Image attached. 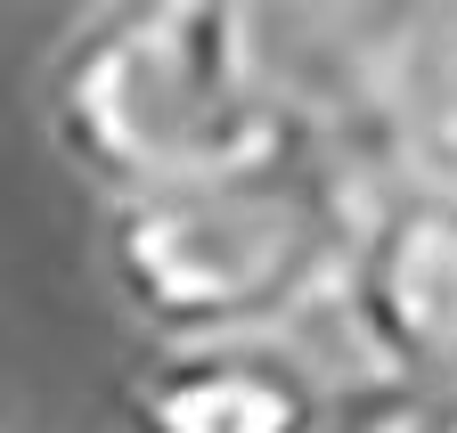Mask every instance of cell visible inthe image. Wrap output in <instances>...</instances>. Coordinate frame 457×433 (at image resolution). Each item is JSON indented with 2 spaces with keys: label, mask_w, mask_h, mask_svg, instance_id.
<instances>
[{
  "label": "cell",
  "mask_w": 457,
  "mask_h": 433,
  "mask_svg": "<svg viewBox=\"0 0 457 433\" xmlns=\"http://www.w3.org/2000/svg\"><path fill=\"white\" fill-rule=\"evenodd\" d=\"M311 433H433V393H400L368 376L352 401H327V417Z\"/></svg>",
  "instance_id": "cell-6"
},
{
  "label": "cell",
  "mask_w": 457,
  "mask_h": 433,
  "mask_svg": "<svg viewBox=\"0 0 457 433\" xmlns=\"http://www.w3.org/2000/svg\"><path fill=\"white\" fill-rule=\"evenodd\" d=\"M327 311L376 385L457 393V188L425 172L368 188Z\"/></svg>",
  "instance_id": "cell-3"
},
{
  "label": "cell",
  "mask_w": 457,
  "mask_h": 433,
  "mask_svg": "<svg viewBox=\"0 0 457 433\" xmlns=\"http://www.w3.org/2000/svg\"><path fill=\"white\" fill-rule=\"evenodd\" d=\"M360 196L368 188L295 115L237 164L106 196V287L147 344L286 336L311 311H327L343 254H352Z\"/></svg>",
  "instance_id": "cell-1"
},
{
  "label": "cell",
  "mask_w": 457,
  "mask_h": 433,
  "mask_svg": "<svg viewBox=\"0 0 457 433\" xmlns=\"http://www.w3.org/2000/svg\"><path fill=\"white\" fill-rule=\"evenodd\" d=\"M327 385L286 336H196L147 344L123 385V433H311Z\"/></svg>",
  "instance_id": "cell-4"
},
{
  "label": "cell",
  "mask_w": 457,
  "mask_h": 433,
  "mask_svg": "<svg viewBox=\"0 0 457 433\" xmlns=\"http://www.w3.org/2000/svg\"><path fill=\"white\" fill-rule=\"evenodd\" d=\"M433 433H457V393H433Z\"/></svg>",
  "instance_id": "cell-7"
},
{
  "label": "cell",
  "mask_w": 457,
  "mask_h": 433,
  "mask_svg": "<svg viewBox=\"0 0 457 433\" xmlns=\"http://www.w3.org/2000/svg\"><path fill=\"white\" fill-rule=\"evenodd\" d=\"M49 147L98 204L270 147L295 123L262 0H82L41 74Z\"/></svg>",
  "instance_id": "cell-2"
},
{
  "label": "cell",
  "mask_w": 457,
  "mask_h": 433,
  "mask_svg": "<svg viewBox=\"0 0 457 433\" xmlns=\"http://www.w3.org/2000/svg\"><path fill=\"white\" fill-rule=\"evenodd\" d=\"M384 123L400 139V172L457 188V9L417 17L376 66Z\"/></svg>",
  "instance_id": "cell-5"
}]
</instances>
